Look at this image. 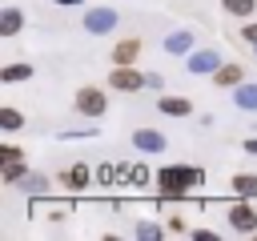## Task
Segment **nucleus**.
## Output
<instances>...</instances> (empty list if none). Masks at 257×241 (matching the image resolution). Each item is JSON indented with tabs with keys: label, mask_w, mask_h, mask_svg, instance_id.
<instances>
[{
	"label": "nucleus",
	"mask_w": 257,
	"mask_h": 241,
	"mask_svg": "<svg viewBox=\"0 0 257 241\" xmlns=\"http://www.w3.org/2000/svg\"><path fill=\"white\" fill-rule=\"evenodd\" d=\"M16 189H24V193H32V197H44L48 177H44V173H24V177L16 181Z\"/></svg>",
	"instance_id": "4468645a"
},
{
	"label": "nucleus",
	"mask_w": 257,
	"mask_h": 241,
	"mask_svg": "<svg viewBox=\"0 0 257 241\" xmlns=\"http://www.w3.org/2000/svg\"><path fill=\"white\" fill-rule=\"evenodd\" d=\"M60 217H68V209H60V205H52V209H48V221H60Z\"/></svg>",
	"instance_id": "393cba45"
},
{
	"label": "nucleus",
	"mask_w": 257,
	"mask_h": 241,
	"mask_svg": "<svg viewBox=\"0 0 257 241\" xmlns=\"http://www.w3.org/2000/svg\"><path fill=\"white\" fill-rule=\"evenodd\" d=\"M28 76H32V64H8V68H0V80H4V84L28 80Z\"/></svg>",
	"instance_id": "f3484780"
},
{
	"label": "nucleus",
	"mask_w": 257,
	"mask_h": 241,
	"mask_svg": "<svg viewBox=\"0 0 257 241\" xmlns=\"http://www.w3.org/2000/svg\"><path fill=\"white\" fill-rule=\"evenodd\" d=\"M245 153H253V157H257V137H249V141H245Z\"/></svg>",
	"instance_id": "bb28decb"
},
{
	"label": "nucleus",
	"mask_w": 257,
	"mask_h": 241,
	"mask_svg": "<svg viewBox=\"0 0 257 241\" xmlns=\"http://www.w3.org/2000/svg\"><path fill=\"white\" fill-rule=\"evenodd\" d=\"M145 84H149V76H141L133 64H116L112 76H108V88H120V92H137V88H145Z\"/></svg>",
	"instance_id": "20e7f679"
},
{
	"label": "nucleus",
	"mask_w": 257,
	"mask_h": 241,
	"mask_svg": "<svg viewBox=\"0 0 257 241\" xmlns=\"http://www.w3.org/2000/svg\"><path fill=\"white\" fill-rule=\"evenodd\" d=\"M201 181H205V173H201V169H189V165H165V169L157 173L161 197H181V193H189V189L201 185Z\"/></svg>",
	"instance_id": "f257e3e1"
},
{
	"label": "nucleus",
	"mask_w": 257,
	"mask_h": 241,
	"mask_svg": "<svg viewBox=\"0 0 257 241\" xmlns=\"http://www.w3.org/2000/svg\"><path fill=\"white\" fill-rule=\"evenodd\" d=\"M84 28H88L92 36H104V32L116 28V12H112V8H88V12H84Z\"/></svg>",
	"instance_id": "39448f33"
},
{
	"label": "nucleus",
	"mask_w": 257,
	"mask_h": 241,
	"mask_svg": "<svg viewBox=\"0 0 257 241\" xmlns=\"http://www.w3.org/2000/svg\"><path fill=\"white\" fill-rule=\"evenodd\" d=\"M137 52H141V40H137V36H128V40H120V44L112 48V64H133V60H137Z\"/></svg>",
	"instance_id": "6e6552de"
},
{
	"label": "nucleus",
	"mask_w": 257,
	"mask_h": 241,
	"mask_svg": "<svg viewBox=\"0 0 257 241\" xmlns=\"http://www.w3.org/2000/svg\"><path fill=\"white\" fill-rule=\"evenodd\" d=\"M52 4H80V0H52Z\"/></svg>",
	"instance_id": "cd10ccee"
},
{
	"label": "nucleus",
	"mask_w": 257,
	"mask_h": 241,
	"mask_svg": "<svg viewBox=\"0 0 257 241\" xmlns=\"http://www.w3.org/2000/svg\"><path fill=\"white\" fill-rule=\"evenodd\" d=\"M229 189H233L237 197H249V201H257V173H237Z\"/></svg>",
	"instance_id": "9d476101"
},
{
	"label": "nucleus",
	"mask_w": 257,
	"mask_h": 241,
	"mask_svg": "<svg viewBox=\"0 0 257 241\" xmlns=\"http://www.w3.org/2000/svg\"><path fill=\"white\" fill-rule=\"evenodd\" d=\"M124 177L137 181V185H145V181H149V169H145V165H133V169H124Z\"/></svg>",
	"instance_id": "4be33fe9"
},
{
	"label": "nucleus",
	"mask_w": 257,
	"mask_h": 241,
	"mask_svg": "<svg viewBox=\"0 0 257 241\" xmlns=\"http://www.w3.org/2000/svg\"><path fill=\"white\" fill-rule=\"evenodd\" d=\"M241 36H245L249 44H257V24H245V32H241Z\"/></svg>",
	"instance_id": "a878e982"
},
{
	"label": "nucleus",
	"mask_w": 257,
	"mask_h": 241,
	"mask_svg": "<svg viewBox=\"0 0 257 241\" xmlns=\"http://www.w3.org/2000/svg\"><path fill=\"white\" fill-rule=\"evenodd\" d=\"M229 225L237 233H257V205H249V197H237L229 205Z\"/></svg>",
	"instance_id": "7ed1b4c3"
},
{
	"label": "nucleus",
	"mask_w": 257,
	"mask_h": 241,
	"mask_svg": "<svg viewBox=\"0 0 257 241\" xmlns=\"http://www.w3.org/2000/svg\"><path fill=\"white\" fill-rule=\"evenodd\" d=\"M137 237L153 241V237H161V225H153V221H141V225H137Z\"/></svg>",
	"instance_id": "412c9836"
},
{
	"label": "nucleus",
	"mask_w": 257,
	"mask_h": 241,
	"mask_svg": "<svg viewBox=\"0 0 257 241\" xmlns=\"http://www.w3.org/2000/svg\"><path fill=\"white\" fill-rule=\"evenodd\" d=\"M20 125H24V116H20L12 104H4V108H0V129H4V133H16Z\"/></svg>",
	"instance_id": "6ab92c4d"
},
{
	"label": "nucleus",
	"mask_w": 257,
	"mask_h": 241,
	"mask_svg": "<svg viewBox=\"0 0 257 241\" xmlns=\"http://www.w3.org/2000/svg\"><path fill=\"white\" fill-rule=\"evenodd\" d=\"M64 181H68V189H72V193H80V189H88V181H92V173H88V165H72Z\"/></svg>",
	"instance_id": "2eb2a0df"
},
{
	"label": "nucleus",
	"mask_w": 257,
	"mask_h": 241,
	"mask_svg": "<svg viewBox=\"0 0 257 241\" xmlns=\"http://www.w3.org/2000/svg\"><path fill=\"white\" fill-rule=\"evenodd\" d=\"M213 80H217L221 88H237V84L245 80V72H241V64H221V68L213 72Z\"/></svg>",
	"instance_id": "1a4fd4ad"
},
{
	"label": "nucleus",
	"mask_w": 257,
	"mask_h": 241,
	"mask_svg": "<svg viewBox=\"0 0 257 241\" xmlns=\"http://www.w3.org/2000/svg\"><path fill=\"white\" fill-rule=\"evenodd\" d=\"M157 108H161V112H169V116H189V112H193V104H189L185 96H161V100H157Z\"/></svg>",
	"instance_id": "ddd939ff"
},
{
	"label": "nucleus",
	"mask_w": 257,
	"mask_h": 241,
	"mask_svg": "<svg viewBox=\"0 0 257 241\" xmlns=\"http://www.w3.org/2000/svg\"><path fill=\"white\" fill-rule=\"evenodd\" d=\"M185 64H189V72H217L221 68V56L217 52H193Z\"/></svg>",
	"instance_id": "0eeeda50"
},
{
	"label": "nucleus",
	"mask_w": 257,
	"mask_h": 241,
	"mask_svg": "<svg viewBox=\"0 0 257 241\" xmlns=\"http://www.w3.org/2000/svg\"><path fill=\"white\" fill-rule=\"evenodd\" d=\"M133 145L141 149V153H165V133H157V129H137L133 133Z\"/></svg>",
	"instance_id": "423d86ee"
},
{
	"label": "nucleus",
	"mask_w": 257,
	"mask_h": 241,
	"mask_svg": "<svg viewBox=\"0 0 257 241\" xmlns=\"http://www.w3.org/2000/svg\"><path fill=\"white\" fill-rule=\"evenodd\" d=\"M108 108V96H104V88H96V84H84V88H76V112L80 116H100Z\"/></svg>",
	"instance_id": "f03ea898"
},
{
	"label": "nucleus",
	"mask_w": 257,
	"mask_h": 241,
	"mask_svg": "<svg viewBox=\"0 0 257 241\" xmlns=\"http://www.w3.org/2000/svg\"><path fill=\"white\" fill-rule=\"evenodd\" d=\"M0 161H20V149L16 145H0Z\"/></svg>",
	"instance_id": "5701e85b"
},
{
	"label": "nucleus",
	"mask_w": 257,
	"mask_h": 241,
	"mask_svg": "<svg viewBox=\"0 0 257 241\" xmlns=\"http://www.w3.org/2000/svg\"><path fill=\"white\" fill-rule=\"evenodd\" d=\"M233 100H237V108H245V112H257V84H237L233 88Z\"/></svg>",
	"instance_id": "9b49d317"
},
{
	"label": "nucleus",
	"mask_w": 257,
	"mask_h": 241,
	"mask_svg": "<svg viewBox=\"0 0 257 241\" xmlns=\"http://www.w3.org/2000/svg\"><path fill=\"white\" fill-rule=\"evenodd\" d=\"M165 48H169L173 56H181V52H193V32H173V36L165 40Z\"/></svg>",
	"instance_id": "dca6fc26"
},
{
	"label": "nucleus",
	"mask_w": 257,
	"mask_h": 241,
	"mask_svg": "<svg viewBox=\"0 0 257 241\" xmlns=\"http://www.w3.org/2000/svg\"><path fill=\"white\" fill-rule=\"evenodd\" d=\"M189 225H185V217H169V233H185Z\"/></svg>",
	"instance_id": "b1692460"
},
{
	"label": "nucleus",
	"mask_w": 257,
	"mask_h": 241,
	"mask_svg": "<svg viewBox=\"0 0 257 241\" xmlns=\"http://www.w3.org/2000/svg\"><path fill=\"white\" fill-rule=\"evenodd\" d=\"M221 8H225L229 16H249V12L257 8V0H221Z\"/></svg>",
	"instance_id": "aec40b11"
},
{
	"label": "nucleus",
	"mask_w": 257,
	"mask_h": 241,
	"mask_svg": "<svg viewBox=\"0 0 257 241\" xmlns=\"http://www.w3.org/2000/svg\"><path fill=\"white\" fill-rule=\"evenodd\" d=\"M24 173H28L24 161H4V165H0V181H4V185H16Z\"/></svg>",
	"instance_id": "a211bd4d"
},
{
	"label": "nucleus",
	"mask_w": 257,
	"mask_h": 241,
	"mask_svg": "<svg viewBox=\"0 0 257 241\" xmlns=\"http://www.w3.org/2000/svg\"><path fill=\"white\" fill-rule=\"evenodd\" d=\"M20 24H24V12L20 8H4L0 12V36H16Z\"/></svg>",
	"instance_id": "f8f14e48"
}]
</instances>
